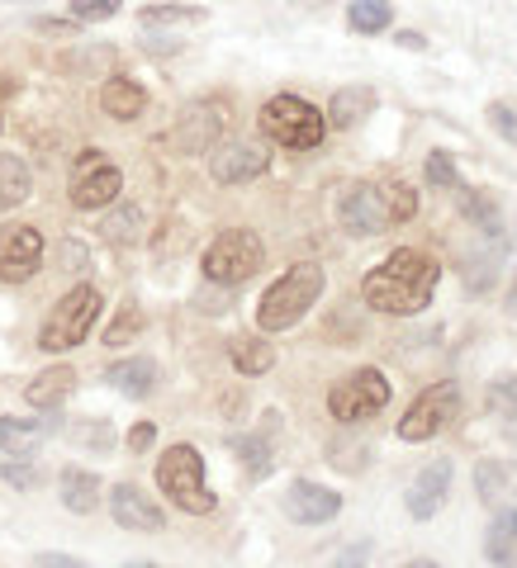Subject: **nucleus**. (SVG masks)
Returning a JSON list of instances; mask_svg holds the SVG:
<instances>
[{
    "label": "nucleus",
    "instance_id": "37",
    "mask_svg": "<svg viewBox=\"0 0 517 568\" xmlns=\"http://www.w3.org/2000/svg\"><path fill=\"white\" fill-rule=\"evenodd\" d=\"M498 483H504L498 465H480V473H475V493H480L484 502H494V498H498Z\"/></svg>",
    "mask_w": 517,
    "mask_h": 568
},
{
    "label": "nucleus",
    "instance_id": "1",
    "mask_svg": "<svg viewBox=\"0 0 517 568\" xmlns=\"http://www.w3.org/2000/svg\"><path fill=\"white\" fill-rule=\"evenodd\" d=\"M437 280H442V265L437 256H428L422 247H399L375 265L362 280V298L375 313H395V318H413L432 304Z\"/></svg>",
    "mask_w": 517,
    "mask_h": 568
},
{
    "label": "nucleus",
    "instance_id": "15",
    "mask_svg": "<svg viewBox=\"0 0 517 568\" xmlns=\"http://www.w3.org/2000/svg\"><path fill=\"white\" fill-rule=\"evenodd\" d=\"M451 493V460H432L418 469V479L409 483V493H403V502H409V512L418 521H432L437 512H442V502Z\"/></svg>",
    "mask_w": 517,
    "mask_h": 568
},
{
    "label": "nucleus",
    "instance_id": "14",
    "mask_svg": "<svg viewBox=\"0 0 517 568\" xmlns=\"http://www.w3.org/2000/svg\"><path fill=\"white\" fill-rule=\"evenodd\" d=\"M337 512H342V493H333V488L309 483V479H294L286 488V516L300 521V526H323Z\"/></svg>",
    "mask_w": 517,
    "mask_h": 568
},
{
    "label": "nucleus",
    "instance_id": "32",
    "mask_svg": "<svg viewBox=\"0 0 517 568\" xmlns=\"http://www.w3.org/2000/svg\"><path fill=\"white\" fill-rule=\"evenodd\" d=\"M123 0H72V20L76 24H105V20H115Z\"/></svg>",
    "mask_w": 517,
    "mask_h": 568
},
{
    "label": "nucleus",
    "instance_id": "17",
    "mask_svg": "<svg viewBox=\"0 0 517 568\" xmlns=\"http://www.w3.org/2000/svg\"><path fill=\"white\" fill-rule=\"evenodd\" d=\"M72 389H76V370L72 365H53V370H43V374L29 379L24 403L39 407V413H57V407L72 398Z\"/></svg>",
    "mask_w": 517,
    "mask_h": 568
},
{
    "label": "nucleus",
    "instance_id": "42",
    "mask_svg": "<svg viewBox=\"0 0 517 568\" xmlns=\"http://www.w3.org/2000/svg\"><path fill=\"white\" fill-rule=\"evenodd\" d=\"M399 43H403V47H413V53H422V47H428V39L413 34V29H399Z\"/></svg>",
    "mask_w": 517,
    "mask_h": 568
},
{
    "label": "nucleus",
    "instance_id": "20",
    "mask_svg": "<svg viewBox=\"0 0 517 568\" xmlns=\"http://www.w3.org/2000/svg\"><path fill=\"white\" fill-rule=\"evenodd\" d=\"M484 559L494 568H517V507L494 512L489 531H484Z\"/></svg>",
    "mask_w": 517,
    "mask_h": 568
},
{
    "label": "nucleus",
    "instance_id": "43",
    "mask_svg": "<svg viewBox=\"0 0 517 568\" xmlns=\"http://www.w3.org/2000/svg\"><path fill=\"white\" fill-rule=\"evenodd\" d=\"M39 29H43V34H72V24H67V20H43Z\"/></svg>",
    "mask_w": 517,
    "mask_h": 568
},
{
    "label": "nucleus",
    "instance_id": "2",
    "mask_svg": "<svg viewBox=\"0 0 517 568\" xmlns=\"http://www.w3.org/2000/svg\"><path fill=\"white\" fill-rule=\"evenodd\" d=\"M323 265H313V261H300V265H290L286 275H280L271 290L261 294V304H257V327L261 331H286L304 318V313L323 298Z\"/></svg>",
    "mask_w": 517,
    "mask_h": 568
},
{
    "label": "nucleus",
    "instance_id": "9",
    "mask_svg": "<svg viewBox=\"0 0 517 568\" xmlns=\"http://www.w3.org/2000/svg\"><path fill=\"white\" fill-rule=\"evenodd\" d=\"M119 189H123L119 166L109 162L100 148H90V152L76 156V166H72V204H76V209L96 214V209H105V204L119 199Z\"/></svg>",
    "mask_w": 517,
    "mask_h": 568
},
{
    "label": "nucleus",
    "instance_id": "10",
    "mask_svg": "<svg viewBox=\"0 0 517 568\" xmlns=\"http://www.w3.org/2000/svg\"><path fill=\"white\" fill-rule=\"evenodd\" d=\"M337 218H342V228H347L352 237H380V232L395 228L380 185H352L347 195H342V204H337Z\"/></svg>",
    "mask_w": 517,
    "mask_h": 568
},
{
    "label": "nucleus",
    "instance_id": "36",
    "mask_svg": "<svg viewBox=\"0 0 517 568\" xmlns=\"http://www.w3.org/2000/svg\"><path fill=\"white\" fill-rule=\"evenodd\" d=\"M489 123L517 148V109H508V105H489Z\"/></svg>",
    "mask_w": 517,
    "mask_h": 568
},
{
    "label": "nucleus",
    "instance_id": "31",
    "mask_svg": "<svg viewBox=\"0 0 517 568\" xmlns=\"http://www.w3.org/2000/svg\"><path fill=\"white\" fill-rule=\"evenodd\" d=\"M109 67H115V53H109V47H86V53L62 57V72H109Z\"/></svg>",
    "mask_w": 517,
    "mask_h": 568
},
{
    "label": "nucleus",
    "instance_id": "21",
    "mask_svg": "<svg viewBox=\"0 0 517 568\" xmlns=\"http://www.w3.org/2000/svg\"><path fill=\"white\" fill-rule=\"evenodd\" d=\"M57 488H62V507L76 512V516H90L100 507V479L90 469H62L57 473Z\"/></svg>",
    "mask_w": 517,
    "mask_h": 568
},
{
    "label": "nucleus",
    "instance_id": "27",
    "mask_svg": "<svg viewBox=\"0 0 517 568\" xmlns=\"http://www.w3.org/2000/svg\"><path fill=\"white\" fill-rule=\"evenodd\" d=\"M100 232H105V242H115V247H133L138 237H143V214H138L133 204H123V209H115L105 218Z\"/></svg>",
    "mask_w": 517,
    "mask_h": 568
},
{
    "label": "nucleus",
    "instance_id": "30",
    "mask_svg": "<svg viewBox=\"0 0 517 568\" xmlns=\"http://www.w3.org/2000/svg\"><path fill=\"white\" fill-rule=\"evenodd\" d=\"M380 189H385V204H389V218H395V223H409V218L418 214V189H413V185L389 181V185H380Z\"/></svg>",
    "mask_w": 517,
    "mask_h": 568
},
{
    "label": "nucleus",
    "instance_id": "18",
    "mask_svg": "<svg viewBox=\"0 0 517 568\" xmlns=\"http://www.w3.org/2000/svg\"><path fill=\"white\" fill-rule=\"evenodd\" d=\"M105 379L123 398H148L157 389V379H162V370H157V360H148V356H129V360H115V365L105 370Z\"/></svg>",
    "mask_w": 517,
    "mask_h": 568
},
{
    "label": "nucleus",
    "instance_id": "13",
    "mask_svg": "<svg viewBox=\"0 0 517 568\" xmlns=\"http://www.w3.org/2000/svg\"><path fill=\"white\" fill-rule=\"evenodd\" d=\"M109 516L119 521V531H138V535H157L166 526L162 507H157L138 483H115L109 488Z\"/></svg>",
    "mask_w": 517,
    "mask_h": 568
},
{
    "label": "nucleus",
    "instance_id": "29",
    "mask_svg": "<svg viewBox=\"0 0 517 568\" xmlns=\"http://www.w3.org/2000/svg\"><path fill=\"white\" fill-rule=\"evenodd\" d=\"M233 450L243 455V465H247L252 479L271 473V440H266V436H238V440H233Z\"/></svg>",
    "mask_w": 517,
    "mask_h": 568
},
{
    "label": "nucleus",
    "instance_id": "40",
    "mask_svg": "<svg viewBox=\"0 0 517 568\" xmlns=\"http://www.w3.org/2000/svg\"><path fill=\"white\" fill-rule=\"evenodd\" d=\"M366 559H370V549H366V545H352L347 555L333 559V568H366Z\"/></svg>",
    "mask_w": 517,
    "mask_h": 568
},
{
    "label": "nucleus",
    "instance_id": "41",
    "mask_svg": "<svg viewBox=\"0 0 517 568\" xmlns=\"http://www.w3.org/2000/svg\"><path fill=\"white\" fill-rule=\"evenodd\" d=\"M39 568H86V564L72 555H39Z\"/></svg>",
    "mask_w": 517,
    "mask_h": 568
},
{
    "label": "nucleus",
    "instance_id": "5",
    "mask_svg": "<svg viewBox=\"0 0 517 568\" xmlns=\"http://www.w3.org/2000/svg\"><path fill=\"white\" fill-rule=\"evenodd\" d=\"M105 308V298L96 284H76V290H67L57 298V308L43 318V331H39V346L43 351H72V346H82L90 337V327H96Z\"/></svg>",
    "mask_w": 517,
    "mask_h": 568
},
{
    "label": "nucleus",
    "instance_id": "39",
    "mask_svg": "<svg viewBox=\"0 0 517 568\" xmlns=\"http://www.w3.org/2000/svg\"><path fill=\"white\" fill-rule=\"evenodd\" d=\"M152 440H157V426H152V422H138L133 432H129V450L143 455V450H152Z\"/></svg>",
    "mask_w": 517,
    "mask_h": 568
},
{
    "label": "nucleus",
    "instance_id": "16",
    "mask_svg": "<svg viewBox=\"0 0 517 568\" xmlns=\"http://www.w3.org/2000/svg\"><path fill=\"white\" fill-rule=\"evenodd\" d=\"M218 133H224V109L218 105H191L185 114L176 119V133H171V142H176L181 152H209Z\"/></svg>",
    "mask_w": 517,
    "mask_h": 568
},
{
    "label": "nucleus",
    "instance_id": "4",
    "mask_svg": "<svg viewBox=\"0 0 517 568\" xmlns=\"http://www.w3.org/2000/svg\"><path fill=\"white\" fill-rule=\"evenodd\" d=\"M261 133L271 138L276 148L309 152L323 142L327 119H323V109H313L300 95H271V100L261 105Z\"/></svg>",
    "mask_w": 517,
    "mask_h": 568
},
{
    "label": "nucleus",
    "instance_id": "3",
    "mask_svg": "<svg viewBox=\"0 0 517 568\" xmlns=\"http://www.w3.org/2000/svg\"><path fill=\"white\" fill-rule=\"evenodd\" d=\"M157 488L176 502L181 512H191V516H205L214 512V488L205 479V455H200L195 446H171L162 460H157Z\"/></svg>",
    "mask_w": 517,
    "mask_h": 568
},
{
    "label": "nucleus",
    "instance_id": "12",
    "mask_svg": "<svg viewBox=\"0 0 517 568\" xmlns=\"http://www.w3.org/2000/svg\"><path fill=\"white\" fill-rule=\"evenodd\" d=\"M271 171V152L257 148V142H224V148L209 152V176L218 185H247Z\"/></svg>",
    "mask_w": 517,
    "mask_h": 568
},
{
    "label": "nucleus",
    "instance_id": "45",
    "mask_svg": "<svg viewBox=\"0 0 517 568\" xmlns=\"http://www.w3.org/2000/svg\"><path fill=\"white\" fill-rule=\"evenodd\" d=\"M403 568H442V564H437V559H409Z\"/></svg>",
    "mask_w": 517,
    "mask_h": 568
},
{
    "label": "nucleus",
    "instance_id": "7",
    "mask_svg": "<svg viewBox=\"0 0 517 568\" xmlns=\"http://www.w3.org/2000/svg\"><path fill=\"white\" fill-rule=\"evenodd\" d=\"M385 403H389V379H385L380 370H370V365L342 374L337 384L327 389V413H333L342 426L385 413Z\"/></svg>",
    "mask_w": 517,
    "mask_h": 568
},
{
    "label": "nucleus",
    "instance_id": "46",
    "mask_svg": "<svg viewBox=\"0 0 517 568\" xmlns=\"http://www.w3.org/2000/svg\"><path fill=\"white\" fill-rule=\"evenodd\" d=\"M123 568H157V564H148V559H138V564H123Z\"/></svg>",
    "mask_w": 517,
    "mask_h": 568
},
{
    "label": "nucleus",
    "instance_id": "6",
    "mask_svg": "<svg viewBox=\"0 0 517 568\" xmlns=\"http://www.w3.org/2000/svg\"><path fill=\"white\" fill-rule=\"evenodd\" d=\"M266 265V247H261V237L252 228H228V232H218L209 251H205V261H200V271H205L209 284H247L257 271Z\"/></svg>",
    "mask_w": 517,
    "mask_h": 568
},
{
    "label": "nucleus",
    "instance_id": "11",
    "mask_svg": "<svg viewBox=\"0 0 517 568\" xmlns=\"http://www.w3.org/2000/svg\"><path fill=\"white\" fill-rule=\"evenodd\" d=\"M43 261V237L29 223H6L0 228V280L24 284Z\"/></svg>",
    "mask_w": 517,
    "mask_h": 568
},
{
    "label": "nucleus",
    "instance_id": "44",
    "mask_svg": "<svg viewBox=\"0 0 517 568\" xmlns=\"http://www.w3.org/2000/svg\"><path fill=\"white\" fill-rule=\"evenodd\" d=\"M10 95H14V81L10 76H0V100H10Z\"/></svg>",
    "mask_w": 517,
    "mask_h": 568
},
{
    "label": "nucleus",
    "instance_id": "23",
    "mask_svg": "<svg viewBox=\"0 0 517 568\" xmlns=\"http://www.w3.org/2000/svg\"><path fill=\"white\" fill-rule=\"evenodd\" d=\"M53 432V422H20V417H0V450L6 455H34L43 446V436Z\"/></svg>",
    "mask_w": 517,
    "mask_h": 568
},
{
    "label": "nucleus",
    "instance_id": "24",
    "mask_svg": "<svg viewBox=\"0 0 517 568\" xmlns=\"http://www.w3.org/2000/svg\"><path fill=\"white\" fill-rule=\"evenodd\" d=\"M29 189H34V176H29V166H24L14 152H0V214H6V209H20V204L29 199Z\"/></svg>",
    "mask_w": 517,
    "mask_h": 568
},
{
    "label": "nucleus",
    "instance_id": "19",
    "mask_svg": "<svg viewBox=\"0 0 517 568\" xmlns=\"http://www.w3.org/2000/svg\"><path fill=\"white\" fill-rule=\"evenodd\" d=\"M100 109L109 119L129 123V119H138L148 109V90L138 81H129V76H109V81L100 86Z\"/></svg>",
    "mask_w": 517,
    "mask_h": 568
},
{
    "label": "nucleus",
    "instance_id": "25",
    "mask_svg": "<svg viewBox=\"0 0 517 568\" xmlns=\"http://www.w3.org/2000/svg\"><path fill=\"white\" fill-rule=\"evenodd\" d=\"M228 356H233V370L247 374V379H257L276 365V346L271 341H261V337H238L228 346Z\"/></svg>",
    "mask_w": 517,
    "mask_h": 568
},
{
    "label": "nucleus",
    "instance_id": "33",
    "mask_svg": "<svg viewBox=\"0 0 517 568\" xmlns=\"http://www.w3.org/2000/svg\"><path fill=\"white\" fill-rule=\"evenodd\" d=\"M0 479H6L10 488H39V483H43V473L29 465V455H10V460L0 465Z\"/></svg>",
    "mask_w": 517,
    "mask_h": 568
},
{
    "label": "nucleus",
    "instance_id": "28",
    "mask_svg": "<svg viewBox=\"0 0 517 568\" xmlns=\"http://www.w3.org/2000/svg\"><path fill=\"white\" fill-rule=\"evenodd\" d=\"M143 29H181V24H205V10L200 6H148L138 14Z\"/></svg>",
    "mask_w": 517,
    "mask_h": 568
},
{
    "label": "nucleus",
    "instance_id": "22",
    "mask_svg": "<svg viewBox=\"0 0 517 568\" xmlns=\"http://www.w3.org/2000/svg\"><path fill=\"white\" fill-rule=\"evenodd\" d=\"M366 114H375V90L370 86H342L327 105V123L333 129H356Z\"/></svg>",
    "mask_w": 517,
    "mask_h": 568
},
{
    "label": "nucleus",
    "instance_id": "38",
    "mask_svg": "<svg viewBox=\"0 0 517 568\" xmlns=\"http://www.w3.org/2000/svg\"><path fill=\"white\" fill-rule=\"evenodd\" d=\"M494 413L517 422V379H508V384H498V389H494Z\"/></svg>",
    "mask_w": 517,
    "mask_h": 568
},
{
    "label": "nucleus",
    "instance_id": "35",
    "mask_svg": "<svg viewBox=\"0 0 517 568\" xmlns=\"http://www.w3.org/2000/svg\"><path fill=\"white\" fill-rule=\"evenodd\" d=\"M422 171H428V181H432V185H442V189H465L446 152H432V156H428V166H422Z\"/></svg>",
    "mask_w": 517,
    "mask_h": 568
},
{
    "label": "nucleus",
    "instance_id": "26",
    "mask_svg": "<svg viewBox=\"0 0 517 568\" xmlns=\"http://www.w3.org/2000/svg\"><path fill=\"white\" fill-rule=\"evenodd\" d=\"M347 24L356 34H385V29L395 24V6H389V0H352Z\"/></svg>",
    "mask_w": 517,
    "mask_h": 568
},
{
    "label": "nucleus",
    "instance_id": "8",
    "mask_svg": "<svg viewBox=\"0 0 517 568\" xmlns=\"http://www.w3.org/2000/svg\"><path fill=\"white\" fill-rule=\"evenodd\" d=\"M456 417H461V389L451 379H442V384L422 389L409 413L399 417V440H428L437 432H446Z\"/></svg>",
    "mask_w": 517,
    "mask_h": 568
},
{
    "label": "nucleus",
    "instance_id": "34",
    "mask_svg": "<svg viewBox=\"0 0 517 568\" xmlns=\"http://www.w3.org/2000/svg\"><path fill=\"white\" fill-rule=\"evenodd\" d=\"M138 331H143V313L138 308H123L115 323H109V331H105V346H123L129 337H138Z\"/></svg>",
    "mask_w": 517,
    "mask_h": 568
}]
</instances>
